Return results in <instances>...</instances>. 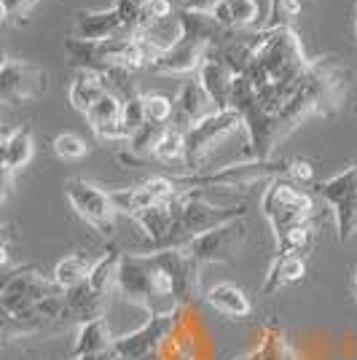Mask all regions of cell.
<instances>
[{"label": "cell", "instance_id": "1", "mask_svg": "<svg viewBox=\"0 0 357 360\" xmlns=\"http://www.w3.org/2000/svg\"><path fill=\"white\" fill-rule=\"evenodd\" d=\"M309 62L312 60L304 54L301 38L293 27L261 30V44L253 68L247 70V81L253 84L255 91L277 84H293L306 73Z\"/></svg>", "mask_w": 357, "mask_h": 360}, {"label": "cell", "instance_id": "2", "mask_svg": "<svg viewBox=\"0 0 357 360\" xmlns=\"http://www.w3.org/2000/svg\"><path fill=\"white\" fill-rule=\"evenodd\" d=\"M172 215H175V224L169 237L153 248V250H164V248H186L191 240H196L199 234H207L212 229L223 224H231L237 218H245V205H231V207H218V205H209L202 188H186L178 191V196L169 202Z\"/></svg>", "mask_w": 357, "mask_h": 360}, {"label": "cell", "instance_id": "3", "mask_svg": "<svg viewBox=\"0 0 357 360\" xmlns=\"http://www.w3.org/2000/svg\"><path fill=\"white\" fill-rule=\"evenodd\" d=\"M261 210L274 229V237H280L290 226L309 221L314 212V199L309 191H304L287 178L268 180V188L261 199Z\"/></svg>", "mask_w": 357, "mask_h": 360}, {"label": "cell", "instance_id": "4", "mask_svg": "<svg viewBox=\"0 0 357 360\" xmlns=\"http://www.w3.org/2000/svg\"><path fill=\"white\" fill-rule=\"evenodd\" d=\"M65 293L54 277H48L41 266L27 264V266H19V269L8 271L3 288H0V307H3V315H19L25 309L35 307L38 301L48 299V296H60Z\"/></svg>", "mask_w": 357, "mask_h": 360}, {"label": "cell", "instance_id": "5", "mask_svg": "<svg viewBox=\"0 0 357 360\" xmlns=\"http://www.w3.org/2000/svg\"><path fill=\"white\" fill-rule=\"evenodd\" d=\"M65 196L81 221H86L97 234H103L105 240L113 237L119 210L110 199V191H103L100 186H94L84 178H67L65 180Z\"/></svg>", "mask_w": 357, "mask_h": 360}, {"label": "cell", "instance_id": "6", "mask_svg": "<svg viewBox=\"0 0 357 360\" xmlns=\"http://www.w3.org/2000/svg\"><path fill=\"white\" fill-rule=\"evenodd\" d=\"M183 312L186 309L167 312V315H150L148 323H143L137 330L119 336L110 347L116 360H156L164 342L172 336V330L178 328Z\"/></svg>", "mask_w": 357, "mask_h": 360}, {"label": "cell", "instance_id": "7", "mask_svg": "<svg viewBox=\"0 0 357 360\" xmlns=\"http://www.w3.org/2000/svg\"><path fill=\"white\" fill-rule=\"evenodd\" d=\"M317 194L333 210L339 242H349L357 231V162L344 167L333 178L317 183Z\"/></svg>", "mask_w": 357, "mask_h": 360}, {"label": "cell", "instance_id": "8", "mask_svg": "<svg viewBox=\"0 0 357 360\" xmlns=\"http://www.w3.org/2000/svg\"><path fill=\"white\" fill-rule=\"evenodd\" d=\"M239 127H245V119L237 108H226V110H218L212 113L209 119L194 124L188 132H186V167L196 172L202 159L209 153V148L215 143H221L223 137L234 135Z\"/></svg>", "mask_w": 357, "mask_h": 360}, {"label": "cell", "instance_id": "9", "mask_svg": "<svg viewBox=\"0 0 357 360\" xmlns=\"http://www.w3.org/2000/svg\"><path fill=\"white\" fill-rule=\"evenodd\" d=\"M245 240H247V226H245V218H237L231 224L212 229L207 234H199L196 240L186 245V250L191 253V258L199 266H205V264H231L242 250Z\"/></svg>", "mask_w": 357, "mask_h": 360}, {"label": "cell", "instance_id": "10", "mask_svg": "<svg viewBox=\"0 0 357 360\" xmlns=\"http://www.w3.org/2000/svg\"><path fill=\"white\" fill-rule=\"evenodd\" d=\"M48 89V73L44 68L32 65V62L11 60L6 57L0 68V97L8 105L19 103H32L38 97H44Z\"/></svg>", "mask_w": 357, "mask_h": 360}, {"label": "cell", "instance_id": "11", "mask_svg": "<svg viewBox=\"0 0 357 360\" xmlns=\"http://www.w3.org/2000/svg\"><path fill=\"white\" fill-rule=\"evenodd\" d=\"M62 309H65V293L38 301L35 307L19 312V315H3V339H6V345L16 336H32V333H44V330L54 328V326H62Z\"/></svg>", "mask_w": 357, "mask_h": 360}, {"label": "cell", "instance_id": "12", "mask_svg": "<svg viewBox=\"0 0 357 360\" xmlns=\"http://www.w3.org/2000/svg\"><path fill=\"white\" fill-rule=\"evenodd\" d=\"M116 35H132L119 6H113L108 11H81L75 16L73 27H70V38L89 41V44L108 41V38H116Z\"/></svg>", "mask_w": 357, "mask_h": 360}, {"label": "cell", "instance_id": "13", "mask_svg": "<svg viewBox=\"0 0 357 360\" xmlns=\"http://www.w3.org/2000/svg\"><path fill=\"white\" fill-rule=\"evenodd\" d=\"M218 110L221 108L215 105V100L205 91V86L199 81H188V84L180 86L178 97H175V116H172L169 124L183 129V132H188L194 124L209 119Z\"/></svg>", "mask_w": 357, "mask_h": 360}, {"label": "cell", "instance_id": "14", "mask_svg": "<svg viewBox=\"0 0 357 360\" xmlns=\"http://www.w3.org/2000/svg\"><path fill=\"white\" fill-rule=\"evenodd\" d=\"M108 299H110V296L94 290V288L89 285V280L81 283L78 288H73V290H65L62 326H70V323L84 326V323H89V320L105 317V312H108Z\"/></svg>", "mask_w": 357, "mask_h": 360}, {"label": "cell", "instance_id": "15", "mask_svg": "<svg viewBox=\"0 0 357 360\" xmlns=\"http://www.w3.org/2000/svg\"><path fill=\"white\" fill-rule=\"evenodd\" d=\"M196 81L205 86V91L215 100V105L221 110L231 108V91H234L237 75L231 73L223 62L215 60V57H205L202 68L196 70Z\"/></svg>", "mask_w": 357, "mask_h": 360}, {"label": "cell", "instance_id": "16", "mask_svg": "<svg viewBox=\"0 0 357 360\" xmlns=\"http://www.w3.org/2000/svg\"><path fill=\"white\" fill-rule=\"evenodd\" d=\"M110 91V84H108V75L100 73V70H91V68H84V70H78L73 75V81H70V105L78 110V113H89L91 105Z\"/></svg>", "mask_w": 357, "mask_h": 360}, {"label": "cell", "instance_id": "17", "mask_svg": "<svg viewBox=\"0 0 357 360\" xmlns=\"http://www.w3.org/2000/svg\"><path fill=\"white\" fill-rule=\"evenodd\" d=\"M32 153H35V143H32V132L27 127H14V129H3V172L16 175L19 169L30 165Z\"/></svg>", "mask_w": 357, "mask_h": 360}, {"label": "cell", "instance_id": "18", "mask_svg": "<svg viewBox=\"0 0 357 360\" xmlns=\"http://www.w3.org/2000/svg\"><path fill=\"white\" fill-rule=\"evenodd\" d=\"M306 277V261L304 255H277L274 264L268 266V274L264 280V288H261V296H274L280 293L283 288L296 285Z\"/></svg>", "mask_w": 357, "mask_h": 360}, {"label": "cell", "instance_id": "19", "mask_svg": "<svg viewBox=\"0 0 357 360\" xmlns=\"http://www.w3.org/2000/svg\"><path fill=\"white\" fill-rule=\"evenodd\" d=\"M205 301H207L215 312H221V315H228V317L253 315V301H250V296H247L242 288L231 285V283H218V285H212L207 293H205Z\"/></svg>", "mask_w": 357, "mask_h": 360}, {"label": "cell", "instance_id": "20", "mask_svg": "<svg viewBox=\"0 0 357 360\" xmlns=\"http://www.w3.org/2000/svg\"><path fill=\"white\" fill-rule=\"evenodd\" d=\"M212 16L223 25V27H239V30H253V27H261L258 25V3L255 0H221L215 6Z\"/></svg>", "mask_w": 357, "mask_h": 360}, {"label": "cell", "instance_id": "21", "mask_svg": "<svg viewBox=\"0 0 357 360\" xmlns=\"http://www.w3.org/2000/svg\"><path fill=\"white\" fill-rule=\"evenodd\" d=\"M113 333L108 328V320H89L84 326H78V336H75L73 345V360L84 358V355H94V352H105L113 347Z\"/></svg>", "mask_w": 357, "mask_h": 360}, {"label": "cell", "instance_id": "22", "mask_svg": "<svg viewBox=\"0 0 357 360\" xmlns=\"http://www.w3.org/2000/svg\"><path fill=\"white\" fill-rule=\"evenodd\" d=\"M134 221H137L140 229L150 237V250H153V248H159V245L169 237L172 224H175V215H172V207H169V202H167V205H153L148 210H140L134 215Z\"/></svg>", "mask_w": 357, "mask_h": 360}, {"label": "cell", "instance_id": "23", "mask_svg": "<svg viewBox=\"0 0 357 360\" xmlns=\"http://www.w3.org/2000/svg\"><path fill=\"white\" fill-rule=\"evenodd\" d=\"M91 269H94V261L86 258L84 253H73V255H65L62 261H57V266L51 271L54 283L62 288V290H73L81 283L89 280Z\"/></svg>", "mask_w": 357, "mask_h": 360}, {"label": "cell", "instance_id": "24", "mask_svg": "<svg viewBox=\"0 0 357 360\" xmlns=\"http://www.w3.org/2000/svg\"><path fill=\"white\" fill-rule=\"evenodd\" d=\"M277 240V250L280 255H304L309 248H312L314 240V226L312 221H304V224L290 226L287 231H283Z\"/></svg>", "mask_w": 357, "mask_h": 360}, {"label": "cell", "instance_id": "25", "mask_svg": "<svg viewBox=\"0 0 357 360\" xmlns=\"http://www.w3.org/2000/svg\"><path fill=\"white\" fill-rule=\"evenodd\" d=\"M110 199H113L116 210L126 212L129 218H134L140 210H148V207L156 205V199L148 194V188L143 183L134 186V188H116V191H110Z\"/></svg>", "mask_w": 357, "mask_h": 360}, {"label": "cell", "instance_id": "26", "mask_svg": "<svg viewBox=\"0 0 357 360\" xmlns=\"http://www.w3.org/2000/svg\"><path fill=\"white\" fill-rule=\"evenodd\" d=\"M153 159L162 162V165H172V162H180V159L186 162V132L169 124L164 129L162 140L153 148Z\"/></svg>", "mask_w": 357, "mask_h": 360}, {"label": "cell", "instance_id": "27", "mask_svg": "<svg viewBox=\"0 0 357 360\" xmlns=\"http://www.w3.org/2000/svg\"><path fill=\"white\" fill-rule=\"evenodd\" d=\"M86 121H89L91 129L105 127V124H113V121H124V100H121L116 91H108V94H103L91 105V110L86 113Z\"/></svg>", "mask_w": 357, "mask_h": 360}, {"label": "cell", "instance_id": "28", "mask_svg": "<svg viewBox=\"0 0 357 360\" xmlns=\"http://www.w3.org/2000/svg\"><path fill=\"white\" fill-rule=\"evenodd\" d=\"M304 0H271L266 22L261 25V30H280V27H293L296 19L301 16Z\"/></svg>", "mask_w": 357, "mask_h": 360}, {"label": "cell", "instance_id": "29", "mask_svg": "<svg viewBox=\"0 0 357 360\" xmlns=\"http://www.w3.org/2000/svg\"><path fill=\"white\" fill-rule=\"evenodd\" d=\"M143 105H145V121L148 124H162L169 127V121L175 116V100L167 94H143Z\"/></svg>", "mask_w": 357, "mask_h": 360}, {"label": "cell", "instance_id": "30", "mask_svg": "<svg viewBox=\"0 0 357 360\" xmlns=\"http://www.w3.org/2000/svg\"><path fill=\"white\" fill-rule=\"evenodd\" d=\"M51 148L54 153L65 159V162H78V159H84L86 153H89V146L81 140L78 135H70V132H62L51 140Z\"/></svg>", "mask_w": 357, "mask_h": 360}, {"label": "cell", "instance_id": "31", "mask_svg": "<svg viewBox=\"0 0 357 360\" xmlns=\"http://www.w3.org/2000/svg\"><path fill=\"white\" fill-rule=\"evenodd\" d=\"M287 180H293L296 186H312L314 183V165L306 162V159H290V167H287Z\"/></svg>", "mask_w": 357, "mask_h": 360}, {"label": "cell", "instance_id": "32", "mask_svg": "<svg viewBox=\"0 0 357 360\" xmlns=\"http://www.w3.org/2000/svg\"><path fill=\"white\" fill-rule=\"evenodd\" d=\"M0 3H3V16H6V22H14V19L22 22V16L30 14V8L38 0H0Z\"/></svg>", "mask_w": 357, "mask_h": 360}, {"label": "cell", "instance_id": "33", "mask_svg": "<svg viewBox=\"0 0 357 360\" xmlns=\"http://www.w3.org/2000/svg\"><path fill=\"white\" fill-rule=\"evenodd\" d=\"M218 3H221V0H186V3H183V8H188V11H199V14H212Z\"/></svg>", "mask_w": 357, "mask_h": 360}, {"label": "cell", "instance_id": "34", "mask_svg": "<svg viewBox=\"0 0 357 360\" xmlns=\"http://www.w3.org/2000/svg\"><path fill=\"white\" fill-rule=\"evenodd\" d=\"M78 360H116V355H113V349H105V352H94V355H84V358Z\"/></svg>", "mask_w": 357, "mask_h": 360}, {"label": "cell", "instance_id": "35", "mask_svg": "<svg viewBox=\"0 0 357 360\" xmlns=\"http://www.w3.org/2000/svg\"><path fill=\"white\" fill-rule=\"evenodd\" d=\"M234 360H261V358H258V352L253 349V352H247V355H239V358H234Z\"/></svg>", "mask_w": 357, "mask_h": 360}, {"label": "cell", "instance_id": "36", "mask_svg": "<svg viewBox=\"0 0 357 360\" xmlns=\"http://www.w3.org/2000/svg\"><path fill=\"white\" fill-rule=\"evenodd\" d=\"M352 288L357 290V271H355V277H352Z\"/></svg>", "mask_w": 357, "mask_h": 360}, {"label": "cell", "instance_id": "37", "mask_svg": "<svg viewBox=\"0 0 357 360\" xmlns=\"http://www.w3.org/2000/svg\"><path fill=\"white\" fill-rule=\"evenodd\" d=\"M124 3H132V0H116V6H124Z\"/></svg>", "mask_w": 357, "mask_h": 360}, {"label": "cell", "instance_id": "38", "mask_svg": "<svg viewBox=\"0 0 357 360\" xmlns=\"http://www.w3.org/2000/svg\"><path fill=\"white\" fill-rule=\"evenodd\" d=\"M355 32H357V8H355Z\"/></svg>", "mask_w": 357, "mask_h": 360}, {"label": "cell", "instance_id": "39", "mask_svg": "<svg viewBox=\"0 0 357 360\" xmlns=\"http://www.w3.org/2000/svg\"><path fill=\"white\" fill-rule=\"evenodd\" d=\"M355 116H357V105H355Z\"/></svg>", "mask_w": 357, "mask_h": 360}]
</instances>
